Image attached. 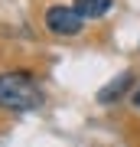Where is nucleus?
<instances>
[{
	"label": "nucleus",
	"mask_w": 140,
	"mask_h": 147,
	"mask_svg": "<svg viewBox=\"0 0 140 147\" xmlns=\"http://www.w3.org/2000/svg\"><path fill=\"white\" fill-rule=\"evenodd\" d=\"M42 105V92L29 72H3L0 75V108L7 111H33Z\"/></svg>",
	"instance_id": "obj_1"
},
{
	"label": "nucleus",
	"mask_w": 140,
	"mask_h": 147,
	"mask_svg": "<svg viewBox=\"0 0 140 147\" xmlns=\"http://www.w3.org/2000/svg\"><path fill=\"white\" fill-rule=\"evenodd\" d=\"M82 23H85V16L75 10V3H72V7L56 3V7L46 10V26L56 33V36H75V33L82 30Z\"/></svg>",
	"instance_id": "obj_2"
},
{
	"label": "nucleus",
	"mask_w": 140,
	"mask_h": 147,
	"mask_svg": "<svg viewBox=\"0 0 140 147\" xmlns=\"http://www.w3.org/2000/svg\"><path fill=\"white\" fill-rule=\"evenodd\" d=\"M130 82H134V75H130V72H121V75H117L114 82H108V85H104V88L98 92V101H104V105L117 101L121 95H124V92L130 88Z\"/></svg>",
	"instance_id": "obj_3"
},
{
	"label": "nucleus",
	"mask_w": 140,
	"mask_h": 147,
	"mask_svg": "<svg viewBox=\"0 0 140 147\" xmlns=\"http://www.w3.org/2000/svg\"><path fill=\"white\" fill-rule=\"evenodd\" d=\"M75 10L85 20H94V16H104L111 10V0H75Z\"/></svg>",
	"instance_id": "obj_4"
},
{
	"label": "nucleus",
	"mask_w": 140,
	"mask_h": 147,
	"mask_svg": "<svg viewBox=\"0 0 140 147\" xmlns=\"http://www.w3.org/2000/svg\"><path fill=\"white\" fill-rule=\"evenodd\" d=\"M134 105H137V108H140V92H134Z\"/></svg>",
	"instance_id": "obj_5"
}]
</instances>
